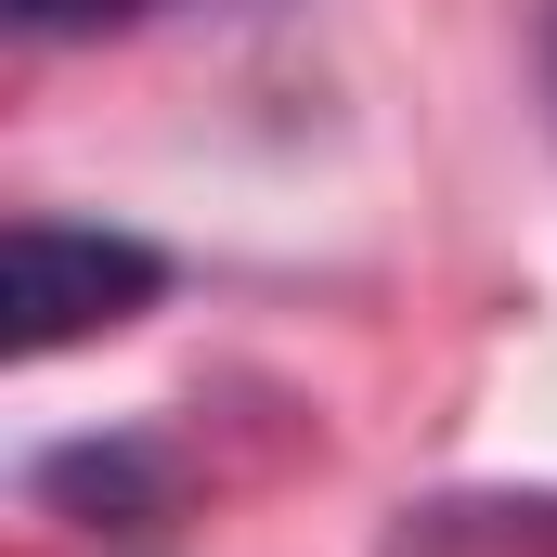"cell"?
<instances>
[{"label": "cell", "mask_w": 557, "mask_h": 557, "mask_svg": "<svg viewBox=\"0 0 557 557\" xmlns=\"http://www.w3.org/2000/svg\"><path fill=\"white\" fill-rule=\"evenodd\" d=\"M143 0H13V26L26 39H91V26H131Z\"/></svg>", "instance_id": "cell-2"}, {"label": "cell", "mask_w": 557, "mask_h": 557, "mask_svg": "<svg viewBox=\"0 0 557 557\" xmlns=\"http://www.w3.org/2000/svg\"><path fill=\"white\" fill-rule=\"evenodd\" d=\"M545 91H557V26H545Z\"/></svg>", "instance_id": "cell-3"}, {"label": "cell", "mask_w": 557, "mask_h": 557, "mask_svg": "<svg viewBox=\"0 0 557 557\" xmlns=\"http://www.w3.org/2000/svg\"><path fill=\"white\" fill-rule=\"evenodd\" d=\"M169 298V260L143 234H104V221H13V363H52L78 337H117Z\"/></svg>", "instance_id": "cell-1"}]
</instances>
